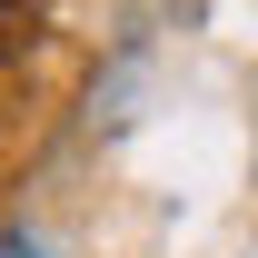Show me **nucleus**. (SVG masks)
Instances as JSON below:
<instances>
[{
    "mask_svg": "<svg viewBox=\"0 0 258 258\" xmlns=\"http://www.w3.org/2000/svg\"><path fill=\"white\" fill-rule=\"evenodd\" d=\"M20 50H30V10H20V0H0V70L20 60Z\"/></svg>",
    "mask_w": 258,
    "mask_h": 258,
    "instance_id": "f257e3e1",
    "label": "nucleus"
}]
</instances>
